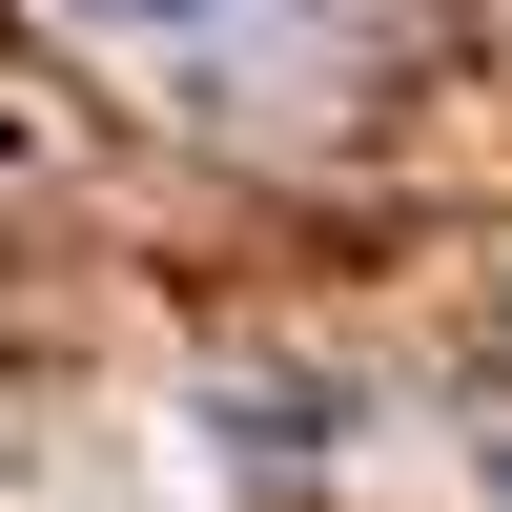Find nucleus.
<instances>
[{
	"label": "nucleus",
	"instance_id": "obj_1",
	"mask_svg": "<svg viewBox=\"0 0 512 512\" xmlns=\"http://www.w3.org/2000/svg\"><path fill=\"white\" fill-rule=\"evenodd\" d=\"M62 21H82V41H185L205 0H62Z\"/></svg>",
	"mask_w": 512,
	"mask_h": 512
}]
</instances>
